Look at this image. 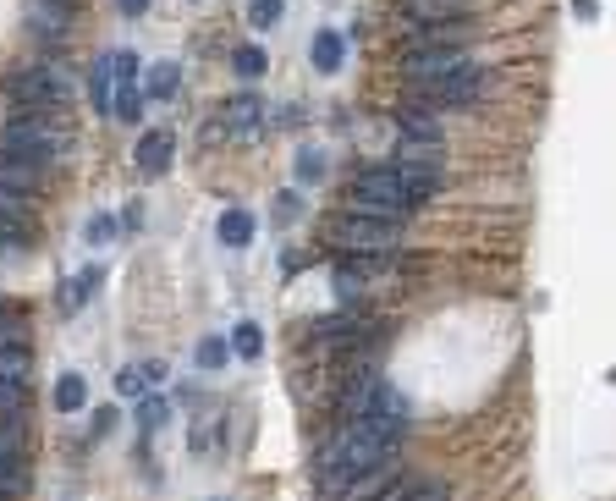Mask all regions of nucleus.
Instances as JSON below:
<instances>
[{
  "instance_id": "nucleus-18",
  "label": "nucleus",
  "mask_w": 616,
  "mask_h": 501,
  "mask_svg": "<svg viewBox=\"0 0 616 501\" xmlns=\"http://www.w3.org/2000/svg\"><path fill=\"white\" fill-rule=\"evenodd\" d=\"M176 89H182V67H176V61H160V67H149V94H154V100H171Z\"/></svg>"
},
{
  "instance_id": "nucleus-1",
  "label": "nucleus",
  "mask_w": 616,
  "mask_h": 501,
  "mask_svg": "<svg viewBox=\"0 0 616 501\" xmlns=\"http://www.w3.org/2000/svg\"><path fill=\"white\" fill-rule=\"evenodd\" d=\"M61 122H66V116H28V111H17L6 127H0V155L44 166V160H55L66 149V127Z\"/></svg>"
},
{
  "instance_id": "nucleus-3",
  "label": "nucleus",
  "mask_w": 616,
  "mask_h": 501,
  "mask_svg": "<svg viewBox=\"0 0 616 501\" xmlns=\"http://www.w3.org/2000/svg\"><path fill=\"white\" fill-rule=\"evenodd\" d=\"M66 100H72V83L55 67H28L11 78V105L28 116H66Z\"/></svg>"
},
{
  "instance_id": "nucleus-28",
  "label": "nucleus",
  "mask_w": 616,
  "mask_h": 501,
  "mask_svg": "<svg viewBox=\"0 0 616 501\" xmlns=\"http://www.w3.org/2000/svg\"><path fill=\"white\" fill-rule=\"evenodd\" d=\"M165 413H171V408H165L160 397H149V391H143V397H138V430H143V435H149V430H160V424H165Z\"/></svg>"
},
{
  "instance_id": "nucleus-24",
  "label": "nucleus",
  "mask_w": 616,
  "mask_h": 501,
  "mask_svg": "<svg viewBox=\"0 0 616 501\" xmlns=\"http://www.w3.org/2000/svg\"><path fill=\"white\" fill-rule=\"evenodd\" d=\"M28 364H33L28 347H17V342L0 347V380H28Z\"/></svg>"
},
{
  "instance_id": "nucleus-37",
  "label": "nucleus",
  "mask_w": 616,
  "mask_h": 501,
  "mask_svg": "<svg viewBox=\"0 0 616 501\" xmlns=\"http://www.w3.org/2000/svg\"><path fill=\"white\" fill-rule=\"evenodd\" d=\"M0 501H6V496H0Z\"/></svg>"
},
{
  "instance_id": "nucleus-6",
  "label": "nucleus",
  "mask_w": 616,
  "mask_h": 501,
  "mask_svg": "<svg viewBox=\"0 0 616 501\" xmlns=\"http://www.w3.org/2000/svg\"><path fill=\"white\" fill-rule=\"evenodd\" d=\"M171 149H176V138L165 133V127L143 133L138 149H132V166H138V177H165V166H171Z\"/></svg>"
},
{
  "instance_id": "nucleus-34",
  "label": "nucleus",
  "mask_w": 616,
  "mask_h": 501,
  "mask_svg": "<svg viewBox=\"0 0 616 501\" xmlns=\"http://www.w3.org/2000/svg\"><path fill=\"white\" fill-rule=\"evenodd\" d=\"M116 430V408H94V435H110Z\"/></svg>"
},
{
  "instance_id": "nucleus-19",
  "label": "nucleus",
  "mask_w": 616,
  "mask_h": 501,
  "mask_svg": "<svg viewBox=\"0 0 616 501\" xmlns=\"http://www.w3.org/2000/svg\"><path fill=\"white\" fill-rule=\"evenodd\" d=\"M28 413V380H0V419H22Z\"/></svg>"
},
{
  "instance_id": "nucleus-12",
  "label": "nucleus",
  "mask_w": 616,
  "mask_h": 501,
  "mask_svg": "<svg viewBox=\"0 0 616 501\" xmlns=\"http://www.w3.org/2000/svg\"><path fill=\"white\" fill-rule=\"evenodd\" d=\"M259 116H264V105H259V94H237V100L220 111V122L231 127V133H253L259 127Z\"/></svg>"
},
{
  "instance_id": "nucleus-16",
  "label": "nucleus",
  "mask_w": 616,
  "mask_h": 501,
  "mask_svg": "<svg viewBox=\"0 0 616 501\" xmlns=\"http://www.w3.org/2000/svg\"><path fill=\"white\" fill-rule=\"evenodd\" d=\"M374 501H451V490L446 485H435V479H418V485H402V490H380Z\"/></svg>"
},
{
  "instance_id": "nucleus-10",
  "label": "nucleus",
  "mask_w": 616,
  "mask_h": 501,
  "mask_svg": "<svg viewBox=\"0 0 616 501\" xmlns=\"http://www.w3.org/2000/svg\"><path fill=\"white\" fill-rule=\"evenodd\" d=\"M39 171H44V166H33V160L0 155V188H6V193H22V199H33V193H39Z\"/></svg>"
},
{
  "instance_id": "nucleus-35",
  "label": "nucleus",
  "mask_w": 616,
  "mask_h": 501,
  "mask_svg": "<svg viewBox=\"0 0 616 501\" xmlns=\"http://www.w3.org/2000/svg\"><path fill=\"white\" fill-rule=\"evenodd\" d=\"M149 12V0H121V17H143Z\"/></svg>"
},
{
  "instance_id": "nucleus-2",
  "label": "nucleus",
  "mask_w": 616,
  "mask_h": 501,
  "mask_svg": "<svg viewBox=\"0 0 616 501\" xmlns=\"http://www.w3.org/2000/svg\"><path fill=\"white\" fill-rule=\"evenodd\" d=\"M325 243L347 259H363V254H391L402 243V221H380V215H341V221L325 226Z\"/></svg>"
},
{
  "instance_id": "nucleus-20",
  "label": "nucleus",
  "mask_w": 616,
  "mask_h": 501,
  "mask_svg": "<svg viewBox=\"0 0 616 501\" xmlns=\"http://www.w3.org/2000/svg\"><path fill=\"white\" fill-rule=\"evenodd\" d=\"M396 122H402V138H429V144H440V122L429 111H402Z\"/></svg>"
},
{
  "instance_id": "nucleus-27",
  "label": "nucleus",
  "mask_w": 616,
  "mask_h": 501,
  "mask_svg": "<svg viewBox=\"0 0 616 501\" xmlns=\"http://www.w3.org/2000/svg\"><path fill=\"white\" fill-rule=\"evenodd\" d=\"M231 358V342L226 336H204V342H198V369H220Z\"/></svg>"
},
{
  "instance_id": "nucleus-31",
  "label": "nucleus",
  "mask_w": 616,
  "mask_h": 501,
  "mask_svg": "<svg viewBox=\"0 0 616 501\" xmlns=\"http://www.w3.org/2000/svg\"><path fill=\"white\" fill-rule=\"evenodd\" d=\"M116 391H121V397H143L149 386H143V375H138V369H121V375H116Z\"/></svg>"
},
{
  "instance_id": "nucleus-13",
  "label": "nucleus",
  "mask_w": 616,
  "mask_h": 501,
  "mask_svg": "<svg viewBox=\"0 0 616 501\" xmlns=\"http://www.w3.org/2000/svg\"><path fill=\"white\" fill-rule=\"evenodd\" d=\"M215 237L226 248H248L253 243V215L248 210H226V215H220V226H215Z\"/></svg>"
},
{
  "instance_id": "nucleus-4",
  "label": "nucleus",
  "mask_w": 616,
  "mask_h": 501,
  "mask_svg": "<svg viewBox=\"0 0 616 501\" xmlns=\"http://www.w3.org/2000/svg\"><path fill=\"white\" fill-rule=\"evenodd\" d=\"M374 336H380V320H369V314H358V309L308 325V347H314V353H341V358H352L358 347H369Z\"/></svg>"
},
{
  "instance_id": "nucleus-17",
  "label": "nucleus",
  "mask_w": 616,
  "mask_h": 501,
  "mask_svg": "<svg viewBox=\"0 0 616 501\" xmlns=\"http://www.w3.org/2000/svg\"><path fill=\"white\" fill-rule=\"evenodd\" d=\"M83 402H88V380L77 375V369H66V375L55 380V408H61V413H77Z\"/></svg>"
},
{
  "instance_id": "nucleus-22",
  "label": "nucleus",
  "mask_w": 616,
  "mask_h": 501,
  "mask_svg": "<svg viewBox=\"0 0 616 501\" xmlns=\"http://www.w3.org/2000/svg\"><path fill=\"white\" fill-rule=\"evenodd\" d=\"M231 353H237V358H259L264 353V331L253 320H242L237 331H231Z\"/></svg>"
},
{
  "instance_id": "nucleus-21",
  "label": "nucleus",
  "mask_w": 616,
  "mask_h": 501,
  "mask_svg": "<svg viewBox=\"0 0 616 501\" xmlns=\"http://www.w3.org/2000/svg\"><path fill=\"white\" fill-rule=\"evenodd\" d=\"M231 67H237V78H264L270 56H264L259 45H237V50H231Z\"/></svg>"
},
{
  "instance_id": "nucleus-9",
  "label": "nucleus",
  "mask_w": 616,
  "mask_h": 501,
  "mask_svg": "<svg viewBox=\"0 0 616 501\" xmlns=\"http://www.w3.org/2000/svg\"><path fill=\"white\" fill-rule=\"evenodd\" d=\"M0 496H28V452L22 446H0Z\"/></svg>"
},
{
  "instance_id": "nucleus-26",
  "label": "nucleus",
  "mask_w": 616,
  "mask_h": 501,
  "mask_svg": "<svg viewBox=\"0 0 616 501\" xmlns=\"http://www.w3.org/2000/svg\"><path fill=\"white\" fill-rule=\"evenodd\" d=\"M28 347V320H22L17 309H0V347Z\"/></svg>"
},
{
  "instance_id": "nucleus-36",
  "label": "nucleus",
  "mask_w": 616,
  "mask_h": 501,
  "mask_svg": "<svg viewBox=\"0 0 616 501\" xmlns=\"http://www.w3.org/2000/svg\"><path fill=\"white\" fill-rule=\"evenodd\" d=\"M572 12H578V17H594L600 6H594V0H572Z\"/></svg>"
},
{
  "instance_id": "nucleus-5",
  "label": "nucleus",
  "mask_w": 616,
  "mask_h": 501,
  "mask_svg": "<svg viewBox=\"0 0 616 501\" xmlns=\"http://www.w3.org/2000/svg\"><path fill=\"white\" fill-rule=\"evenodd\" d=\"M457 67H468V50L462 45H424V50H407L402 78L424 94V89H435V83H446Z\"/></svg>"
},
{
  "instance_id": "nucleus-32",
  "label": "nucleus",
  "mask_w": 616,
  "mask_h": 501,
  "mask_svg": "<svg viewBox=\"0 0 616 501\" xmlns=\"http://www.w3.org/2000/svg\"><path fill=\"white\" fill-rule=\"evenodd\" d=\"M297 221V193H281L275 199V226H292Z\"/></svg>"
},
{
  "instance_id": "nucleus-29",
  "label": "nucleus",
  "mask_w": 616,
  "mask_h": 501,
  "mask_svg": "<svg viewBox=\"0 0 616 501\" xmlns=\"http://www.w3.org/2000/svg\"><path fill=\"white\" fill-rule=\"evenodd\" d=\"M297 182H325V155H319V149H303V155H297Z\"/></svg>"
},
{
  "instance_id": "nucleus-14",
  "label": "nucleus",
  "mask_w": 616,
  "mask_h": 501,
  "mask_svg": "<svg viewBox=\"0 0 616 501\" xmlns=\"http://www.w3.org/2000/svg\"><path fill=\"white\" fill-rule=\"evenodd\" d=\"M110 89H116V56H99L94 78H88V100H94V111H110Z\"/></svg>"
},
{
  "instance_id": "nucleus-15",
  "label": "nucleus",
  "mask_w": 616,
  "mask_h": 501,
  "mask_svg": "<svg viewBox=\"0 0 616 501\" xmlns=\"http://www.w3.org/2000/svg\"><path fill=\"white\" fill-rule=\"evenodd\" d=\"M94 292H99V270H83V276H72V281L61 287V314H77L88 298H94Z\"/></svg>"
},
{
  "instance_id": "nucleus-7",
  "label": "nucleus",
  "mask_w": 616,
  "mask_h": 501,
  "mask_svg": "<svg viewBox=\"0 0 616 501\" xmlns=\"http://www.w3.org/2000/svg\"><path fill=\"white\" fill-rule=\"evenodd\" d=\"M28 28L39 39H55L72 28V0H28Z\"/></svg>"
},
{
  "instance_id": "nucleus-23",
  "label": "nucleus",
  "mask_w": 616,
  "mask_h": 501,
  "mask_svg": "<svg viewBox=\"0 0 616 501\" xmlns=\"http://www.w3.org/2000/svg\"><path fill=\"white\" fill-rule=\"evenodd\" d=\"M281 12H286V0H248V28H275L281 23Z\"/></svg>"
},
{
  "instance_id": "nucleus-30",
  "label": "nucleus",
  "mask_w": 616,
  "mask_h": 501,
  "mask_svg": "<svg viewBox=\"0 0 616 501\" xmlns=\"http://www.w3.org/2000/svg\"><path fill=\"white\" fill-rule=\"evenodd\" d=\"M83 237L88 243H110V237H116V221H110V215H94V221L83 226Z\"/></svg>"
},
{
  "instance_id": "nucleus-8",
  "label": "nucleus",
  "mask_w": 616,
  "mask_h": 501,
  "mask_svg": "<svg viewBox=\"0 0 616 501\" xmlns=\"http://www.w3.org/2000/svg\"><path fill=\"white\" fill-rule=\"evenodd\" d=\"M308 61H314V72H325V78H336L341 61H347V34H336V28H319L314 45H308Z\"/></svg>"
},
{
  "instance_id": "nucleus-33",
  "label": "nucleus",
  "mask_w": 616,
  "mask_h": 501,
  "mask_svg": "<svg viewBox=\"0 0 616 501\" xmlns=\"http://www.w3.org/2000/svg\"><path fill=\"white\" fill-rule=\"evenodd\" d=\"M138 375H143V386H160V380H165V364H160V358H143Z\"/></svg>"
},
{
  "instance_id": "nucleus-25",
  "label": "nucleus",
  "mask_w": 616,
  "mask_h": 501,
  "mask_svg": "<svg viewBox=\"0 0 616 501\" xmlns=\"http://www.w3.org/2000/svg\"><path fill=\"white\" fill-rule=\"evenodd\" d=\"M330 281H336V298L347 303V309H358V298H363V281H358V270H352V265H336V276H330Z\"/></svg>"
},
{
  "instance_id": "nucleus-11",
  "label": "nucleus",
  "mask_w": 616,
  "mask_h": 501,
  "mask_svg": "<svg viewBox=\"0 0 616 501\" xmlns=\"http://www.w3.org/2000/svg\"><path fill=\"white\" fill-rule=\"evenodd\" d=\"M473 0H407V17L413 23H462Z\"/></svg>"
}]
</instances>
